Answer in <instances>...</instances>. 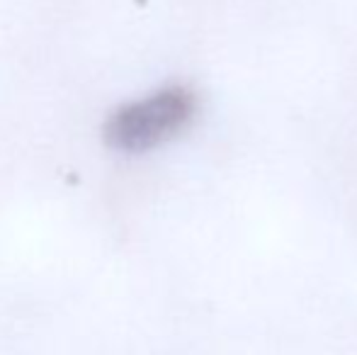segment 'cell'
<instances>
[{"mask_svg":"<svg viewBox=\"0 0 357 355\" xmlns=\"http://www.w3.org/2000/svg\"><path fill=\"white\" fill-rule=\"evenodd\" d=\"M197 114V98L183 86H168L122 105L109 114L105 139L124 153H144L180 137Z\"/></svg>","mask_w":357,"mask_h":355,"instance_id":"obj_1","label":"cell"}]
</instances>
